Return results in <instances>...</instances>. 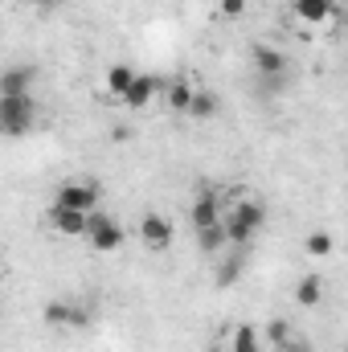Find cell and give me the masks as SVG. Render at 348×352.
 Segmentation results:
<instances>
[{
  "instance_id": "12",
  "label": "cell",
  "mask_w": 348,
  "mask_h": 352,
  "mask_svg": "<svg viewBox=\"0 0 348 352\" xmlns=\"http://www.w3.org/2000/svg\"><path fill=\"white\" fill-rule=\"evenodd\" d=\"M33 78H37V70L33 66H8L4 74H0V94H33Z\"/></svg>"
},
{
  "instance_id": "6",
  "label": "cell",
  "mask_w": 348,
  "mask_h": 352,
  "mask_svg": "<svg viewBox=\"0 0 348 352\" xmlns=\"http://www.w3.org/2000/svg\"><path fill=\"white\" fill-rule=\"evenodd\" d=\"M291 16L307 29H328L340 16V8H336V0H291Z\"/></svg>"
},
{
  "instance_id": "4",
  "label": "cell",
  "mask_w": 348,
  "mask_h": 352,
  "mask_svg": "<svg viewBox=\"0 0 348 352\" xmlns=\"http://www.w3.org/2000/svg\"><path fill=\"white\" fill-rule=\"evenodd\" d=\"M168 82H173V78H160V74H135L131 90H127L119 102H123L127 111H148V107H152V102L168 90Z\"/></svg>"
},
{
  "instance_id": "19",
  "label": "cell",
  "mask_w": 348,
  "mask_h": 352,
  "mask_svg": "<svg viewBox=\"0 0 348 352\" xmlns=\"http://www.w3.org/2000/svg\"><path fill=\"white\" fill-rule=\"evenodd\" d=\"M303 250H307L312 258H328V254L336 250V242H332V234H328V230H312V234L303 238Z\"/></svg>"
},
{
  "instance_id": "15",
  "label": "cell",
  "mask_w": 348,
  "mask_h": 352,
  "mask_svg": "<svg viewBox=\"0 0 348 352\" xmlns=\"http://www.w3.org/2000/svg\"><path fill=\"white\" fill-rule=\"evenodd\" d=\"M131 82H135V70L131 66H111L102 74V87H107V94H115V98H123L131 90Z\"/></svg>"
},
{
  "instance_id": "11",
  "label": "cell",
  "mask_w": 348,
  "mask_h": 352,
  "mask_svg": "<svg viewBox=\"0 0 348 352\" xmlns=\"http://www.w3.org/2000/svg\"><path fill=\"white\" fill-rule=\"evenodd\" d=\"M45 324H66V328H83L87 324V311L83 307H74V303H62V299H54V303H45Z\"/></svg>"
},
{
  "instance_id": "7",
  "label": "cell",
  "mask_w": 348,
  "mask_h": 352,
  "mask_svg": "<svg viewBox=\"0 0 348 352\" xmlns=\"http://www.w3.org/2000/svg\"><path fill=\"white\" fill-rule=\"evenodd\" d=\"M176 238V226L164 217V213H144L140 217V242L148 250H168Z\"/></svg>"
},
{
  "instance_id": "23",
  "label": "cell",
  "mask_w": 348,
  "mask_h": 352,
  "mask_svg": "<svg viewBox=\"0 0 348 352\" xmlns=\"http://www.w3.org/2000/svg\"><path fill=\"white\" fill-rule=\"evenodd\" d=\"M279 352H312V349H307V344H303V340H291V344H287V349H279Z\"/></svg>"
},
{
  "instance_id": "10",
  "label": "cell",
  "mask_w": 348,
  "mask_h": 352,
  "mask_svg": "<svg viewBox=\"0 0 348 352\" xmlns=\"http://www.w3.org/2000/svg\"><path fill=\"white\" fill-rule=\"evenodd\" d=\"M250 62H254V70H259L262 78H283L287 74V54L274 50V45H254Z\"/></svg>"
},
{
  "instance_id": "25",
  "label": "cell",
  "mask_w": 348,
  "mask_h": 352,
  "mask_svg": "<svg viewBox=\"0 0 348 352\" xmlns=\"http://www.w3.org/2000/svg\"><path fill=\"white\" fill-rule=\"evenodd\" d=\"M209 352H221V349H209Z\"/></svg>"
},
{
  "instance_id": "21",
  "label": "cell",
  "mask_w": 348,
  "mask_h": 352,
  "mask_svg": "<svg viewBox=\"0 0 348 352\" xmlns=\"http://www.w3.org/2000/svg\"><path fill=\"white\" fill-rule=\"evenodd\" d=\"M238 278H242V263H238V258L221 263V270H217V287H234Z\"/></svg>"
},
{
  "instance_id": "16",
  "label": "cell",
  "mask_w": 348,
  "mask_h": 352,
  "mask_svg": "<svg viewBox=\"0 0 348 352\" xmlns=\"http://www.w3.org/2000/svg\"><path fill=\"white\" fill-rule=\"evenodd\" d=\"M262 344H266V340L259 336L254 324H238V328H234V340H230V352H262Z\"/></svg>"
},
{
  "instance_id": "2",
  "label": "cell",
  "mask_w": 348,
  "mask_h": 352,
  "mask_svg": "<svg viewBox=\"0 0 348 352\" xmlns=\"http://www.w3.org/2000/svg\"><path fill=\"white\" fill-rule=\"evenodd\" d=\"M37 102L33 94H0V131L4 135H25L33 127Z\"/></svg>"
},
{
  "instance_id": "9",
  "label": "cell",
  "mask_w": 348,
  "mask_h": 352,
  "mask_svg": "<svg viewBox=\"0 0 348 352\" xmlns=\"http://www.w3.org/2000/svg\"><path fill=\"white\" fill-rule=\"evenodd\" d=\"M50 226H54L62 238H87L90 213H78V209H62V205H54V209H50Z\"/></svg>"
},
{
  "instance_id": "1",
  "label": "cell",
  "mask_w": 348,
  "mask_h": 352,
  "mask_svg": "<svg viewBox=\"0 0 348 352\" xmlns=\"http://www.w3.org/2000/svg\"><path fill=\"white\" fill-rule=\"evenodd\" d=\"M221 221H226L230 242H234V246H246L262 226H266V205H262V201H238V205L226 209Z\"/></svg>"
},
{
  "instance_id": "20",
  "label": "cell",
  "mask_w": 348,
  "mask_h": 352,
  "mask_svg": "<svg viewBox=\"0 0 348 352\" xmlns=\"http://www.w3.org/2000/svg\"><path fill=\"white\" fill-rule=\"evenodd\" d=\"M262 340L279 352V349H287V344L295 340V332H291V324H287V320H270V324H266V332H262Z\"/></svg>"
},
{
  "instance_id": "17",
  "label": "cell",
  "mask_w": 348,
  "mask_h": 352,
  "mask_svg": "<svg viewBox=\"0 0 348 352\" xmlns=\"http://www.w3.org/2000/svg\"><path fill=\"white\" fill-rule=\"evenodd\" d=\"M217 111H221V102H217V94H213V90H201V87H197V94H193V107H188V115L205 123V119H213Z\"/></svg>"
},
{
  "instance_id": "22",
  "label": "cell",
  "mask_w": 348,
  "mask_h": 352,
  "mask_svg": "<svg viewBox=\"0 0 348 352\" xmlns=\"http://www.w3.org/2000/svg\"><path fill=\"white\" fill-rule=\"evenodd\" d=\"M217 12H221L226 21H238V16H246V0H221Z\"/></svg>"
},
{
  "instance_id": "8",
  "label": "cell",
  "mask_w": 348,
  "mask_h": 352,
  "mask_svg": "<svg viewBox=\"0 0 348 352\" xmlns=\"http://www.w3.org/2000/svg\"><path fill=\"white\" fill-rule=\"evenodd\" d=\"M226 217V209H221V201H217V192H197V201H193V209H188V221H193V230H209V226H217Z\"/></svg>"
},
{
  "instance_id": "18",
  "label": "cell",
  "mask_w": 348,
  "mask_h": 352,
  "mask_svg": "<svg viewBox=\"0 0 348 352\" xmlns=\"http://www.w3.org/2000/svg\"><path fill=\"white\" fill-rule=\"evenodd\" d=\"M226 242H230V234H226V221H217V226H209V230H197V246H201L205 254H217Z\"/></svg>"
},
{
  "instance_id": "3",
  "label": "cell",
  "mask_w": 348,
  "mask_h": 352,
  "mask_svg": "<svg viewBox=\"0 0 348 352\" xmlns=\"http://www.w3.org/2000/svg\"><path fill=\"white\" fill-rule=\"evenodd\" d=\"M87 238H90V246L98 250V254H115L119 246H123V226L111 217V213H102V209H94L90 213V230H87Z\"/></svg>"
},
{
  "instance_id": "5",
  "label": "cell",
  "mask_w": 348,
  "mask_h": 352,
  "mask_svg": "<svg viewBox=\"0 0 348 352\" xmlns=\"http://www.w3.org/2000/svg\"><path fill=\"white\" fill-rule=\"evenodd\" d=\"M98 201H102V188H98L94 180L62 184V188H58V197H54V205H62V209H78V213H94V209H98Z\"/></svg>"
},
{
  "instance_id": "24",
  "label": "cell",
  "mask_w": 348,
  "mask_h": 352,
  "mask_svg": "<svg viewBox=\"0 0 348 352\" xmlns=\"http://www.w3.org/2000/svg\"><path fill=\"white\" fill-rule=\"evenodd\" d=\"M21 4H25V8H45L50 0H21Z\"/></svg>"
},
{
  "instance_id": "14",
  "label": "cell",
  "mask_w": 348,
  "mask_h": 352,
  "mask_svg": "<svg viewBox=\"0 0 348 352\" xmlns=\"http://www.w3.org/2000/svg\"><path fill=\"white\" fill-rule=\"evenodd\" d=\"M295 303L299 307H320L324 303V278L320 274H303L295 283Z\"/></svg>"
},
{
  "instance_id": "13",
  "label": "cell",
  "mask_w": 348,
  "mask_h": 352,
  "mask_svg": "<svg viewBox=\"0 0 348 352\" xmlns=\"http://www.w3.org/2000/svg\"><path fill=\"white\" fill-rule=\"evenodd\" d=\"M193 94H197V87H193L188 78H173V82H168V90H164V107H168V111H176V115H188Z\"/></svg>"
}]
</instances>
